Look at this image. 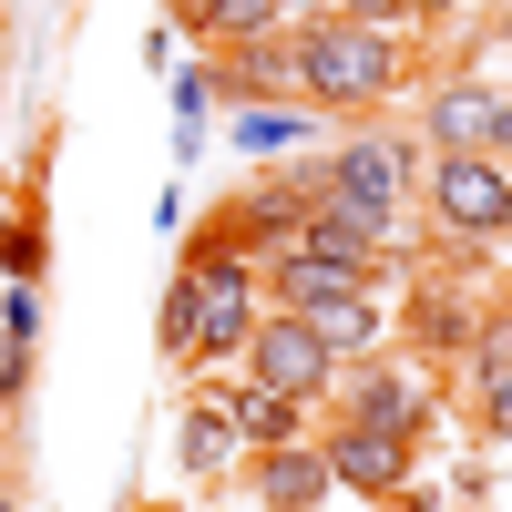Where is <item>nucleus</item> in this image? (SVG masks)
<instances>
[{
  "instance_id": "obj_16",
  "label": "nucleus",
  "mask_w": 512,
  "mask_h": 512,
  "mask_svg": "<svg viewBox=\"0 0 512 512\" xmlns=\"http://www.w3.org/2000/svg\"><path fill=\"white\" fill-rule=\"evenodd\" d=\"M359 420H369V431H410V390H400V379H369V390H359Z\"/></svg>"
},
{
  "instance_id": "obj_4",
  "label": "nucleus",
  "mask_w": 512,
  "mask_h": 512,
  "mask_svg": "<svg viewBox=\"0 0 512 512\" xmlns=\"http://www.w3.org/2000/svg\"><path fill=\"white\" fill-rule=\"evenodd\" d=\"M246 349H256V379H267V390H287V400H308L318 379H328V349H318V328L308 318H256L246 328Z\"/></svg>"
},
{
  "instance_id": "obj_12",
  "label": "nucleus",
  "mask_w": 512,
  "mask_h": 512,
  "mask_svg": "<svg viewBox=\"0 0 512 512\" xmlns=\"http://www.w3.org/2000/svg\"><path fill=\"white\" fill-rule=\"evenodd\" d=\"M297 318L318 328V349H328V359H338V349H369V338H379V318H369V297H338V308H297Z\"/></svg>"
},
{
  "instance_id": "obj_2",
  "label": "nucleus",
  "mask_w": 512,
  "mask_h": 512,
  "mask_svg": "<svg viewBox=\"0 0 512 512\" xmlns=\"http://www.w3.org/2000/svg\"><path fill=\"white\" fill-rule=\"evenodd\" d=\"M390 82H400L390 31H369V21H318L297 41V93H318V103H379Z\"/></svg>"
},
{
  "instance_id": "obj_13",
  "label": "nucleus",
  "mask_w": 512,
  "mask_h": 512,
  "mask_svg": "<svg viewBox=\"0 0 512 512\" xmlns=\"http://www.w3.org/2000/svg\"><path fill=\"white\" fill-rule=\"evenodd\" d=\"M236 420H246V441H267V451H277V441H297V400H287V390H267V379L236 400Z\"/></svg>"
},
{
  "instance_id": "obj_14",
  "label": "nucleus",
  "mask_w": 512,
  "mask_h": 512,
  "mask_svg": "<svg viewBox=\"0 0 512 512\" xmlns=\"http://www.w3.org/2000/svg\"><path fill=\"white\" fill-rule=\"evenodd\" d=\"M185 21H195V31L246 41V31H267V21H277V0H185Z\"/></svg>"
},
{
  "instance_id": "obj_10",
  "label": "nucleus",
  "mask_w": 512,
  "mask_h": 512,
  "mask_svg": "<svg viewBox=\"0 0 512 512\" xmlns=\"http://www.w3.org/2000/svg\"><path fill=\"white\" fill-rule=\"evenodd\" d=\"M267 502H277V512L328 502V461H318V451H297V441H277V451H267Z\"/></svg>"
},
{
  "instance_id": "obj_18",
  "label": "nucleus",
  "mask_w": 512,
  "mask_h": 512,
  "mask_svg": "<svg viewBox=\"0 0 512 512\" xmlns=\"http://www.w3.org/2000/svg\"><path fill=\"white\" fill-rule=\"evenodd\" d=\"M400 11H410V0H349V21H369V31H379V21H400Z\"/></svg>"
},
{
  "instance_id": "obj_3",
  "label": "nucleus",
  "mask_w": 512,
  "mask_h": 512,
  "mask_svg": "<svg viewBox=\"0 0 512 512\" xmlns=\"http://www.w3.org/2000/svg\"><path fill=\"white\" fill-rule=\"evenodd\" d=\"M400 195H410V154H400V144H349V154L328 164V195H318V205H359V216L390 226Z\"/></svg>"
},
{
  "instance_id": "obj_5",
  "label": "nucleus",
  "mask_w": 512,
  "mask_h": 512,
  "mask_svg": "<svg viewBox=\"0 0 512 512\" xmlns=\"http://www.w3.org/2000/svg\"><path fill=\"white\" fill-rule=\"evenodd\" d=\"M441 216L461 226V236H502V216H512V185H502V154H451L441 164Z\"/></svg>"
},
{
  "instance_id": "obj_6",
  "label": "nucleus",
  "mask_w": 512,
  "mask_h": 512,
  "mask_svg": "<svg viewBox=\"0 0 512 512\" xmlns=\"http://www.w3.org/2000/svg\"><path fill=\"white\" fill-rule=\"evenodd\" d=\"M379 236H390V226H379V216H359V205H308V226H297V246H318V256H338V267H379V256H390V246H379Z\"/></svg>"
},
{
  "instance_id": "obj_15",
  "label": "nucleus",
  "mask_w": 512,
  "mask_h": 512,
  "mask_svg": "<svg viewBox=\"0 0 512 512\" xmlns=\"http://www.w3.org/2000/svg\"><path fill=\"white\" fill-rule=\"evenodd\" d=\"M226 93H256V103H267V93H297V52H256Z\"/></svg>"
},
{
  "instance_id": "obj_7",
  "label": "nucleus",
  "mask_w": 512,
  "mask_h": 512,
  "mask_svg": "<svg viewBox=\"0 0 512 512\" xmlns=\"http://www.w3.org/2000/svg\"><path fill=\"white\" fill-rule=\"evenodd\" d=\"M277 297L287 308H338V297H369V277L338 267V256H318V246H287L277 256Z\"/></svg>"
},
{
  "instance_id": "obj_9",
  "label": "nucleus",
  "mask_w": 512,
  "mask_h": 512,
  "mask_svg": "<svg viewBox=\"0 0 512 512\" xmlns=\"http://www.w3.org/2000/svg\"><path fill=\"white\" fill-rule=\"evenodd\" d=\"M318 461H328V482H359V492H390V482H400V431H369V420H359V431L338 441V451H318Z\"/></svg>"
},
{
  "instance_id": "obj_19",
  "label": "nucleus",
  "mask_w": 512,
  "mask_h": 512,
  "mask_svg": "<svg viewBox=\"0 0 512 512\" xmlns=\"http://www.w3.org/2000/svg\"><path fill=\"white\" fill-rule=\"evenodd\" d=\"M410 11H420V0H410Z\"/></svg>"
},
{
  "instance_id": "obj_11",
  "label": "nucleus",
  "mask_w": 512,
  "mask_h": 512,
  "mask_svg": "<svg viewBox=\"0 0 512 512\" xmlns=\"http://www.w3.org/2000/svg\"><path fill=\"white\" fill-rule=\"evenodd\" d=\"M308 226V205H297V185H267V195H246L236 216L216 226V236H297Z\"/></svg>"
},
{
  "instance_id": "obj_17",
  "label": "nucleus",
  "mask_w": 512,
  "mask_h": 512,
  "mask_svg": "<svg viewBox=\"0 0 512 512\" xmlns=\"http://www.w3.org/2000/svg\"><path fill=\"white\" fill-rule=\"evenodd\" d=\"M216 451H226V420H216V410H195V420H185V461L205 472V461H216Z\"/></svg>"
},
{
  "instance_id": "obj_8",
  "label": "nucleus",
  "mask_w": 512,
  "mask_h": 512,
  "mask_svg": "<svg viewBox=\"0 0 512 512\" xmlns=\"http://www.w3.org/2000/svg\"><path fill=\"white\" fill-rule=\"evenodd\" d=\"M431 123H441L451 154H502V93H492V82H451Z\"/></svg>"
},
{
  "instance_id": "obj_1",
  "label": "nucleus",
  "mask_w": 512,
  "mask_h": 512,
  "mask_svg": "<svg viewBox=\"0 0 512 512\" xmlns=\"http://www.w3.org/2000/svg\"><path fill=\"white\" fill-rule=\"evenodd\" d=\"M246 328H256V308H246V267L205 246L195 267L175 277V297H164V349H175V359H205V349H246Z\"/></svg>"
}]
</instances>
